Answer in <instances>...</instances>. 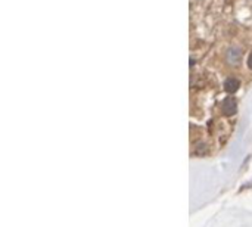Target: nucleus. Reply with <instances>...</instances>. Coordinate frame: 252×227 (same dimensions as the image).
<instances>
[{"label":"nucleus","mask_w":252,"mask_h":227,"mask_svg":"<svg viewBox=\"0 0 252 227\" xmlns=\"http://www.w3.org/2000/svg\"><path fill=\"white\" fill-rule=\"evenodd\" d=\"M248 66L252 69V53L250 55V58H248Z\"/></svg>","instance_id":"20e7f679"},{"label":"nucleus","mask_w":252,"mask_h":227,"mask_svg":"<svg viewBox=\"0 0 252 227\" xmlns=\"http://www.w3.org/2000/svg\"><path fill=\"white\" fill-rule=\"evenodd\" d=\"M226 59H227V62L232 64V65L241 62V59H242V50H241V49H236V47L229 49L227 53H226Z\"/></svg>","instance_id":"f03ea898"},{"label":"nucleus","mask_w":252,"mask_h":227,"mask_svg":"<svg viewBox=\"0 0 252 227\" xmlns=\"http://www.w3.org/2000/svg\"><path fill=\"white\" fill-rule=\"evenodd\" d=\"M224 89L229 92V93H233L239 89V80H236L235 77H230L224 81Z\"/></svg>","instance_id":"7ed1b4c3"},{"label":"nucleus","mask_w":252,"mask_h":227,"mask_svg":"<svg viewBox=\"0 0 252 227\" xmlns=\"http://www.w3.org/2000/svg\"><path fill=\"white\" fill-rule=\"evenodd\" d=\"M221 109H223V114L227 115V117H232L233 114H236V109H238V102L233 96H229L223 100L221 103Z\"/></svg>","instance_id":"f257e3e1"},{"label":"nucleus","mask_w":252,"mask_h":227,"mask_svg":"<svg viewBox=\"0 0 252 227\" xmlns=\"http://www.w3.org/2000/svg\"><path fill=\"white\" fill-rule=\"evenodd\" d=\"M247 188H252V183H251V185H247V186H245L244 189H247Z\"/></svg>","instance_id":"39448f33"}]
</instances>
